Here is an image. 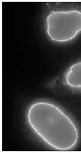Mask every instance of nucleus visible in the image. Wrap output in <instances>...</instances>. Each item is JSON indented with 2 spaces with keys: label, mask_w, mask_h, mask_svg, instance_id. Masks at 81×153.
I'll use <instances>...</instances> for the list:
<instances>
[{
  "label": "nucleus",
  "mask_w": 81,
  "mask_h": 153,
  "mask_svg": "<svg viewBox=\"0 0 81 153\" xmlns=\"http://www.w3.org/2000/svg\"><path fill=\"white\" fill-rule=\"evenodd\" d=\"M29 127L46 144L57 151H69L78 143L79 132L75 122L56 104L34 102L27 111Z\"/></svg>",
  "instance_id": "1"
},
{
  "label": "nucleus",
  "mask_w": 81,
  "mask_h": 153,
  "mask_svg": "<svg viewBox=\"0 0 81 153\" xmlns=\"http://www.w3.org/2000/svg\"><path fill=\"white\" fill-rule=\"evenodd\" d=\"M46 33L56 43L72 41L81 32V11L59 10L50 12L46 19Z\"/></svg>",
  "instance_id": "2"
},
{
  "label": "nucleus",
  "mask_w": 81,
  "mask_h": 153,
  "mask_svg": "<svg viewBox=\"0 0 81 153\" xmlns=\"http://www.w3.org/2000/svg\"><path fill=\"white\" fill-rule=\"evenodd\" d=\"M64 83L69 88L81 90V61L73 64L66 71Z\"/></svg>",
  "instance_id": "3"
}]
</instances>
